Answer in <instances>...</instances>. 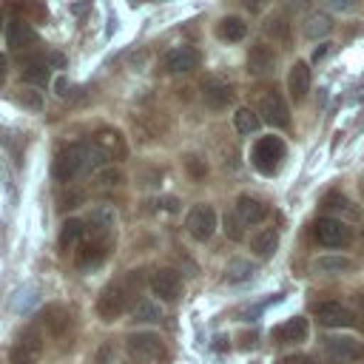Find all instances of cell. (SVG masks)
Masks as SVG:
<instances>
[{
  "instance_id": "6da1fadb",
  "label": "cell",
  "mask_w": 364,
  "mask_h": 364,
  "mask_svg": "<svg viewBox=\"0 0 364 364\" xmlns=\"http://www.w3.org/2000/svg\"><path fill=\"white\" fill-rule=\"evenodd\" d=\"M125 347L136 364H165V358H168L165 344L156 333H131L125 338Z\"/></svg>"
},
{
  "instance_id": "7a4b0ae2",
  "label": "cell",
  "mask_w": 364,
  "mask_h": 364,
  "mask_svg": "<svg viewBox=\"0 0 364 364\" xmlns=\"http://www.w3.org/2000/svg\"><path fill=\"white\" fill-rule=\"evenodd\" d=\"M282 159H284V142L279 136H259L256 139V145L250 151V162H253V168L259 173L273 176L279 171Z\"/></svg>"
},
{
  "instance_id": "3957f363",
  "label": "cell",
  "mask_w": 364,
  "mask_h": 364,
  "mask_svg": "<svg viewBox=\"0 0 364 364\" xmlns=\"http://www.w3.org/2000/svg\"><path fill=\"white\" fill-rule=\"evenodd\" d=\"M85 156H88V145H82V142L63 145L54 156V179L57 182H71L80 171H85Z\"/></svg>"
},
{
  "instance_id": "277c9868",
  "label": "cell",
  "mask_w": 364,
  "mask_h": 364,
  "mask_svg": "<svg viewBox=\"0 0 364 364\" xmlns=\"http://www.w3.org/2000/svg\"><path fill=\"white\" fill-rule=\"evenodd\" d=\"M128 296H131V290H128L125 284H119V282L108 284V287L100 293V299H97V316H100L102 321L119 318V316L128 310Z\"/></svg>"
},
{
  "instance_id": "5b68a950",
  "label": "cell",
  "mask_w": 364,
  "mask_h": 364,
  "mask_svg": "<svg viewBox=\"0 0 364 364\" xmlns=\"http://www.w3.org/2000/svg\"><path fill=\"white\" fill-rule=\"evenodd\" d=\"M40 353H43V336H40V330L26 327L17 336V344L9 350V361L11 364H37Z\"/></svg>"
},
{
  "instance_id": "8992f818",
  "label": "cell",
  "mask_w": 364,
  "mask_h": 364,
  "mask_svg": "<svg viewBox=\"0 0 364 364\" xmlns=\"http://www.w3.org/2000/svg\"><path fill=\"white\" fill-rule=\"evenodd\" d=\"M256 114H259L262 122H267V125H273V128H287V125H290V108H287V102H284V97H282L279 91L262 94Z\"/></svg>"
},
{
  "instance_id": "52a82bcc",
  "label": "cell",
  "mask_w": 364,
  "mask_h": 364,
  "mask_svg": "<svg viewBox=\"0 0 364 364\" xmlns=\"http://www.w3.org/2000/svg\"><path fill=\"white\" fill-rule=\"evenodd\" d=\"M185 228H188V233H191L196 242H208V239L213 236V230H216V210H213L210 205H205V202L193 205V208L188 210Z\"/></svg>"
},
{
  "instance_id": "ba28073f",
  "label": "cell",
  "mask_w": 364,
  "mask_h": 364,
  "mask_svg": "<svg viewBox=\"0 0 364 364\" xmlns=\"http://www.w3.org/2000/svg\"><path fill=\"white\" fill-rule=\"evenodd\" d=\"M313 233H316V239H318L324 247H341V245H347V242L353 239V230L347 228V222L333 219V216H321V219L316 222Z\"/></svg>"
},
{
  "instance_id": "9c48e42d",
  "label": "cell",
  "mask_w": 364,
  "mask_h": 364,
  "mask_svg": "<svg viewBox=\"0 0 364 364\" xmlns=\"http://www.w3.org/2000/svg\"><path fill=\"white\" fill-rule=\"evenodd\" d=\"M108 162H117V159H125L128 156V142L122 136V131L117 128H100L94 134V142H91Z\"/></svg>"
},
{
  "instance_id": "30bf717a",
  "label": "cell",
  "mask_w": 364,
  "mask_h": 364,
  "mask_svg": "<svg viewBox=\"0 0 364 364\" xmlns=\"http://www.w3.org/2000/svg\"><path fill=\"white\" fill-rule=\"evenodd\" d=\"M324 353L336 364H350V361L361 358V344L353 336H327L324 338Z\"/></svg>"
},
{
  "instance_id": "8fae6325",
  "label": "cell",
  "mask_w": 364,
  "mask_h": 364,
  "mask_svg": "<svg viewBox=\"0 0 364 364\" xmlns=\"http://www.w3.org/2000/svg\"><path fill=\"white\" fill-rule=\"evenodd\" d=\"M313 313L327 327H350V324H355V313L341 301H318L313 307Z\"/></svg>"
},
{
  "instance_id": "7c38bea8",
  "label": "cell",
  "mask_w": 364,
  "mask_h": 364,
  "mask_svg": "<svg viewBox=\"0 0 364 364\" xmlns=\"http://www.w3.org/2000/svg\"><path fill=\"white\" fill-rule=\"evenodd\" d=\"M233 88L225 82V80H219V77H208L205 82H202V100H205V105L208 108H213V111H222V108H228L230 102H233Z\"/></svg>"
},
{
  "instance_id": "4fadbf2b",
  "label": "cell",
  "mask_w": 364,
  "mask_h": 364,
  "mask_svg": "<svg viewBox=\"0 0 364 364\" xmlns=\"http://www.w3.org/2000/svg\"><path fill=\"white\" fill-rule=\"evenodd\" d=\"M151 290H154V296H159L162 301H173V299H179V293H182V279H179L176 270L162 267V270H156V273L151 276Z\"/></svg>"
},
{
  "instance_id": "5bb4252c",
  "label": "cell",
  "mask_w": 364,
  "mask_h": 364,
  "mask_svg": "<svg viewBox=\"0 0 364 364\" xmlns=\"http://www.w3.org/2000/svg\"><path fill=\"white\" fill-rule=\"evenodd\" d=\"M165 68L171 74H188L193 68H199V51L191 46H176L165 54Z\"/></svg>"
},
{
  "instance_id": "9a60e30c",
  "label": "cell",
  "mask_w": 364,
  "mask_h": 364,
  "mask_svg": "<svg viewBox=\"0 0 364 364\" xmlns=\"http://www.w3.org/2000/svg\"><path fill=\"white\" fill-rule=\"evenodd\" d=\"M233 213L242 219V225H259V222L267 219L270 208H267L262 199H256V196H250V193H242V196L236 199V210H233Z\"/></svg>"
},
{
  "instance_id": "2e32d148",
  "label": "cell",
  "mask_w": 364,
  "mask_h": 364,
  "mask_svg": "<svg viewBox=\"0 0 364 364\" xmlns=\"http://www.w3.org/2000/svg\"><path fill=\"white\" fill-rule=\"evenodd\" d=\"M6 40H9L11 51H26V48H31V46L37 43V34H34V28H31L26 20L14 17V20L6 26Z\"/></svg>"
},
{
  "instance_id": "e0dca14e",
  "label": "cell",
  "mask_w": 364,
  "mask_h": 364,
  "mask_svg": "<svg viewBox=\"0 0 364 364\" xmlns=\"http://www.w3.org/2000/svg\"><path fill=\"white\" fill-rule=\"evenodd\" d=\"M276 68V51L267 43H256L247 51V71L250 74H270Z\"/></svg>"
},
{
  "instance_id": "ac0fdd59",
  "label": "cell",
  "mask_w": 364,
  "mask_h": 364,
  "mask_svg": "<svg viewBox=\"0 0 364 364\" xmlns=\"http://www.w3.org/2000/svg\"><path fill=\"white\" fill-rule=\"evenodd\" d=\"M287 91H290V97L299 102V100H304L307 97V91H310V68H307V63H293L290 65V74H287Z\"/></svg>"
},
{
  "instance_id": "d6986e66",
  "label": "cell",
  "mask_w": 364,
  "mask_h": 364,
  "mask_svg": "<svg viewBox=\"0 0 364 364\" xmlns=\"http://www.w3.org/2000/svg\"><path fill=\"white\" fill-rule=\"evenodd\" d=\"M307 333H310V327H307V318H301V316H293L276 327V338L282 344H301L307 338Z\"/></svg>"
},
{
  "instance_id": "ffe728a7",
  "label": "cell",
  "mask_w": 364,
  "mask_h": 364,
  "mask_svg": "<svg viewBox=\"0 0 364 364\" xmlns=\"http://www.w3.org/2000/svg\"><path fill=\"white\" fill-rule=\"evenodd\" d=\"M216 34H219V40L239 43V40H245V34H247V23H245L239 14H228V17H222V20H219Z\"/></svg>"
},
{
  "instance_id": "44dd1931",
  "label": "cell",
  "mask_w": 364,
  "mask_h": 364,
  "mask_svg": "<svg viewBox=\"0 0 364 364\" xmlns=\"http://www.w3.org/2000/svg\"><path fill=\"white\" fill-rule=\"evenodd\" d=\"M40 318H43L46 330H48V333H54V336H63V333L68 330V324H71V316H68V310H65V307H60V304H51V307H46Z\"/></svg>"
},
{
  "instance_id": "7402d4cb",
  "label": "cell",
  "mask_w": 364,
  "mask_h": 364,
  "mask_svg": "<svg viewBox=\"0 0 364 364\" xmlns=\"http://www.w3.org/2000/svg\"><path fill=\"white\" fill-rule=\"evenodd\" d=\"M276 245H279L276 228H262V230L253 233V239H250V250H253L259 259H267V256L276 250Z\"/></svg>"
},
{
  "instance_id": "603a6c76",
  "label": "cell",
  "mask_w": 364,
  "mask_h": 364,
  "mask_svg": "<svg viewBox=\"0 0 364 364\" xmlns=\"http://www.w3.org/2000/svg\"><path fill=\"white\" fill-rule=\"evenodd\" d=\"M108 245H111V242H85V245L80 247V253H77V264H80V267H94V264H100V262L108 256Z\"/></svg>"
},
{
  "instance_id": "cb8c5ba5",
  "label": "cell",
  "mask_w": 364,
  "mask_h": 364,
  "mask_svg": "<svg viewBox=\"0 0 364 364\" xmlns=\"http://www.w3.org/2000/svg\"><path fill=\"white\" fill-rule=\"evenodd\" d=\"M20 77H23V82H28V85H46L48 82V63H43V60H26L23 63V71H20Z\"/></svg>"
},
{
  "instance_id": "d4e9b609",
  "label": "cell",
  "mask_w": 364,
  "mask_h": 364,
  "mask_svg": "<svg viewBox=\"0 0 364 364\" xmlns=\"http://www.w3.org/2000/svg\"><path fill=\"white\" fill-rule=\"evenodd\" d=\"M85 236V222H80V219H65V225L60 228V250H68V247H74L80 239Z\"/></svg>"
},
{
  "instance_id": "484cf974",
  "label": "cell",
  "mask_w": 364,
  "mask_h": 364,
  "mask_svg": "<svg viewBox=\"0 0 364 364\" xmlns=\"http://www.w3.org/2000/svg\"><path fill=\"white\" fill-rule=\"evenodd\" d=\"M262 31H264L267 37H273L276 43H282V46L290 43V23H287L284 17H267L264 26H262Z\"/></svg>"
},
{
  "instance_id": "4316f807",
  "label": "cell",
  "mask_w": 364,
  "mask_h": 364,
  "mask_svg": "<svg viewBox=\"0 0 364 364\" xmlns=\"http://www.w3.org/2000/svg\"><path fill=\"white\" fill-rule=\"evenodd\" d=\"M233 125H236L239 134H256L259 125H262V119H259L256 111H250V108H239V111L233 114Z\"/></svg>"
},
{
  "instance_id": "83f0119b",
  "label": "cell",
  "mask_w": 364,
  "mask_h": 364,
  "mask_svg": "<svg viewBox=\"0 0 364 364\" xmlns=\"http://www.w3.org/2000/svg\"><path fill=\"white\" fill-rule=\"evenodd\" d=\"M330 28H333V23H330V17H327V14H310V17L304 20V34H307L310 40L324 37Z\"/></svg>"
},
{
  "instance_id": "f1b7e54d",
  "label": "cell",
  "mask_w": 364,
  "mask_h": 364,
  "mask_svg": "<svg viewBox=\"0 0 364 364\" xmlns=\"http://www.w3.org/2000/svg\"><path fill=\"white\" fill-rule=\"evenodd\" d=\"M313 267L321 270V273H341V270H350L353 262L347 256H321V259L313 262Z\"/></svg>"
},
{
  "instance_id": "f546056e",
  "label": "cell",
  "mask_w": 364,
  "mask_h": 364,
  "mask_svg": "<svg viewBox=\"0 0 364 364\" xmlns=\"http://www.w3.org/2000/svg\"><path fill=\"white\" fill-rule=\"evenodd\" d=\"M253 273H256L253 264L245 262V259H233V262H228V270H225L228 282H247Z\"/></svg>"
},
{
  "instance_id": "4dcf8cb0",
  "label": "cell",
  "mask_w": 364,
  "mask_h": 364,
  "mask_svg": "<svg viewBox=\"0 0 364 364\" xmlns=\"http://www.w3.org/2000/svg\"><path fill=\"white\" fill-rule=\"evenodd\" d=\"M134 318H136V321H159V318H162V307H159L156 301L142 299V301L134 304Z\"/></svg>"
},
{
  "instance_id": "1f68e13d",
  "label": "cell",
  "mask_w": 364,
  "mask_h": 364,
  "mask_svg": "<svg viewBox=\"0 0 364 364\" xmlns=\"http://www.w3.org/2000/svg\"><path fill=\"white\" fill-rule=\"evenodd\" d=\"M94 182H97L100 191H114V188H119L125 179H122V173H119L117 168H102V171H97Z\"/></svg>"
},
{
  "instance_id": "d6a6232c",
  "label": "cell",
  "mask_w": 364,
  "mask_h": 364,
  "mask_svg": "<svg viewBox=\"0 0 364 364\" xmlns=\"http://www.w3.org/2000/svg\"><path fill=\"white\" fill-rule=\"evenodd\" d=\"M182 165H185L188 176H191V179H196V182L208 176V162H205L202 156H196V154H188V156L182 159Z\"/></svg>"
},
{
  "instance_id": "836d02e7",
  "label": "cell",
  "mask_w": 364,
  "mask_h": 364,
  "mask_svg": "<svg viewBox=\"0 0 364 364\" xmlns=\"http://www.w3.org/2000/svg\"><path fill=\"white\" fill-rule=\"evenodd\" d=\"M245 225H242V219L236 216V213H225V219H222V230L228 233V239H233V242H239V239H245V230H242Z\"/></svg>"
},
{
  "instance_id": "e575fe53",
  "label": "cell",
  "mask_w": 364,
  "mask_h": 364,
  "mask_svg": "<svg viewBox=\"0 0 364 364\" xmlns=\"http://www.w3.org/2000/svg\"><path fill=\"white\" fill-rule=\"evenodd\" d=\"M324 208H330V210H344L350 219H355L358 213H355V208H350V202L344 199V196H327L324 199Z\"/></svg>"
},
{
  "instance_id": "d590c367",
  "label": "cell",
  "mask_w": 364,
  "mask_h": 364,
  "mask_svg": "<svg viewBox=\"0 0 364 364\" xmlns=\"http://www.w3.org/2000/svg\"><path fill=\"white\" fill-rule=\"evenodd\" d=\"M114 358H117V350H114V344H111V341H105V344L97 350L94 364H114Z\"/></svg>"
},
{
  "instance_id": "8d00e7d4",
  "label": "cell",
  "mask_w": 364,
  "mask_h": 364,
  "mask_svg": "<svg viewBox=\"0 0 364 364\" xmlns=\"http://www.w3.org/2000/svg\"><path fill=\"white\" fill-rule=\"evenodd\" d=\"M23 105H28V108H34V111H40L43 108V97L37 94V91H20V97H17Z\"/></svg>"
},
{
  "instance_id": "74e56055",
  "label": "cell",
  "mask_w": 364,
  "mask_h": 364,
  "mask_svg": "<svg viewBox=\"0 0 364 364\" xmlns=\"http://www.w3.org/2000/svg\"><path fill=\"white\" fill-rule=\"evenodd\" d=\"M327 51H330V43H321V48H316V51H313V60H316V63H318V60H324V57H327Z\"/></svg>"
},
{
  "instance_id": "f35d334b",
  "label": "cell",
  "mask_w": 364,
  "mask_h": 364,
  "mask_svg": "<svg viewBox=\"0 0 364 364\" xmlns=\"http://www.w3.org/2000/svg\"><path fill=\"white\" fill-rule=\"evenodd\" d=\"M80 199H82L80 193H71V196H65V199H63V208H77V202H80Z\"/></svg>"
},
{
  "instance_id": "ab89813d",
  "label": "cell",
  "mask_w": 364,
  "mask_h": 364,
  "mask_svg": "<svg viewBox=\"0 0 364 364\" xmlns=\"http://www.w3.org/2000/svg\"><path fill=\"white\" fill-rule=\"evenodd\" d=\"M48 63L57 65V68H63V65H65V57H63V54H48Z\"/></svg>"
},
{
  "instance_id": "60d3db41",
  "label": "cell",
  "mask_w": 364,
  "mask_h": 364,
  "mask_svg": "<svg viewBox=\"0 0 364 364\" xmlns=\"http://www.w3.org/2000/svg\"><path fill=\"white\" fill-rule=\"evenodd\" d=\"M57 94H60V97H65V94H68V82H65L63 77L57 80Z\"/></svg>"
},
{
  "instance_id": "b9f144b4",
  "label": "cell",
  "mask_w": 364,
  "mask_h": 364,
  "mask_svg": "<svg viewBox=\"0 0 364 364\" xmlns=\"http://www.w3.org/2000/svg\"><path fill=\"white\" fill-rule=\"evenodd\" d=\"M6 68H9V63H6V54H0V82L6 80Z\"/></svg>"
},
{
  "instance_id": "7bdbcfd3",
  "label": "cell",
  "mask_w": 364,
  "mask_h": 364,
  "mask_svg": "<svg viewBox=\"0 0 364 364\" xmlns=\"http://www.w3.org/2000/svg\"><path fill=\"white\" fill-rule=\"evenodd\" d=\"M355 304H358V318L364 324V296H355Z\"/></svg>"
},
{
  "instance_id": "ee69618b",
  "label": "cell",
  "mask_w": 364,
  "mask_h": 364,
  "mask_svg": "<svg viewBox=\"0 0 364 364\" xmlns=\"http://www.w3.org/2000/svg\"><path fill=\"white\" fill-rule=\"evenodd\" d=\"M358 193H361V199H364V176L358 179Z\"/></svg>"
},
{
  "instance_id": "f6af8a7d",
  "label": "cell",
  "mask_w": 364,
  "mask_h": 364,
  "mask_svg": "<svg viewBox=\"0 0 364 364\" xmlns=\"http://www.w3.org/2000/svg\"><path fill=\"white\" fill-rule=\"evenodd\" d=\"M0 26H3V14H0Z\"/></svg>"
}]
</instances>
